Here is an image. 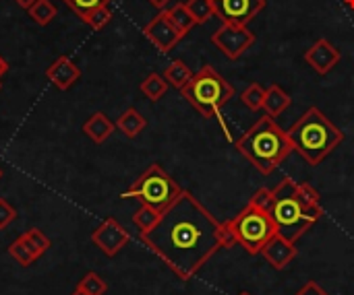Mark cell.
I'll return each mask as SVG.
<instances>
[{"instance_id": "6da1fadb", "label": "cell", "mask_w": 354, "mask_h": 295, "mask_svg": "<svg viewBox=\"0 0 354 295\" xmlns=\"http://www.w3.org/2000/svg\"><path fill=\"white\" fill-rule=\"evenodd\" d=\"M141 242L178 279L189 281L222 248L220 221L189 190H183L156 227L141 234Z\"/></svg>"}, {"instance_id": "7a4b0ae2", "label": "cell", "mask_w": 354, "mask_h": 295, "mask_svg": "<svg viewBox=\"0 0 354 295\" xmlns=\"http://www.w3.org/2000/svg\"><path fill=\"white\" fill-rule=\"evenodd\" d=\"M236 149L263 176H270L295 151L288 132L268 114L236 141Z\"/></svg>"}, {"instance_id": "3957f363", "label": "cell", "mask_w": 354, "mask_h": 295, "mask_svg": "<svg viewBox=\"0 0 354 295\" xmlns=\"http://www.w3.org/2000/svg\"><path fill=\"white\" fill-rule=\"evenodd\" d=\"M288 139L292 149L315 167L342 145L344 132L319 108L313 105L288 128Z\"/></svg>"}, {"instance_id": "277c9868", "label": "cell", "mask_w": 354, "mask_h": 295, "mask_svg": "<svg viewBox=\"0 0 354 295\" xmlns=\"http://www.w3.org/2000/svg\"><path fill=\"white\" fill-rule=\"evenodd\" d=\"M295 184H297L295 180L286 178L272 190L270 215L276 223L278 234L297 244V240L303 238L324 217V209L303 207L295 194Z\"/></svg>"}, {"instance_id": "5b68a950", "label": "cell", "mask_w": 354, "mask_h": 295, "mask_svg": "<svg viewBox=\"0 0 354 295\" xmlns=\"http://www.w3.org/2000/svg\"><path fill=\"white\" fill-rule=\"evenodd\" d=\"M180 93L203 118H214L232 99L234 89L214 66L205 64L193 72L191 81L180 89Z\"/></svg>"}, {"instance_id": "8992f818", "label": "cell", "mask_w": 354, "mask_h": 295, "mask_svg": "<svg viewBox=\"0 0 354 295\" xmlns=\"http://www.w3.org/2000/svg\"><path fill=\"white\" fill-rule=\"evenodd\" d=\"M180 194H183V188L178 186V182L172 176H168L160 163H151L120 194V199H135L141 205H147L156 209L158 213H164Z\"/></svg>"}, {"instance_id": "52a82bcc", "label": "cell", "mask_w": 354, "mask_h": 295, "mask_svg": "<svg viewBox=\"0 0 354 295\" xmlns=\"http://www.w3.org/2000/svg\"><path fill=\"white\" fill-rule=\"evenodd\" d=\"M230 223L236 232L239 246H243L251 256L261 254L263 246L278 234L270 211H263L253 205H247L236 217L230 219Z\"/></svg>"}, {"instance_id": "ba28073f", "label": "cell", "mask_w": 354, "mask_h": 295, "mask_svg": "<svg viewBox=\"0 0 354 295\" xmlns=\"http://www.w3.org/2000/svg\"><path fill=\"white\" fill-rule=\"evenodd\" d=\"M212 43L230 60H239L253 43L255 33L247 25H234V23H222L216 33L212 35Z\"/></svg>"}, {"instance_id": "9c48e42d", "label": "cell", "mask_w": 354, "mask_h": 295, "mask_svg": "<svg viewBox=\"0 0 354 295\" xmlns=\"http://www.w3.org/2000/svg\"><path fill=\"white\" fill-rule=\"evenodd\" d=\"M91 242L93 246H97L106 256H116L129 242H131V234L120 225L118 219L108 217L104 219L93 232H91Z\"/></svg>"}, {"instance_id": "30bf717a", "label": "cell", "mask_w": 354, "mask_h": 295, "mask_svg": "<svg viewBox=\"0 0 354 295\" xmlns=\"http://www.w3.org/2000/svg\"><path fill=\"white\" fill-rule=\"evenodd\" d=\"M266 6V0H214L216 17L222 23L249 25Z\"/></svg>"}, {"instance_id": "8fae6325", "label": "cell", "mask_w": 354, "mask_h": 295, "mask_svg": "<svg viewBox=\"0 0 354 295\" xmlns=\"http://www.w3.org/2000/svg\"><path fill=\"white\" fill-rule=\"evenodd\" d=\"M145 37L160 50V52H170L185 35L174 27V23L170 21V17L166 14V10L158 12L143 29Z\"/></svg>"}, {"instance_id": "7c38bea8", "label": "cell", "mask_w": 354, "mask_h": 295, "mask_svg": "<svg viewBox=\"0 0 354 295\" xmlns=\"http://www.w3.org/2000/svg\"><path fill=\"white\" fill-rule=\"evenodd\" d=\"M342 54L340 50L330 41V39H317L307 52H305V62L317 72V74H328L332 72L338 62H340Z\"/></svg>"}, {"instance_id": "4fadbf2b", "label": "cell", "mask_w": 354, "mask_h": 295, "mask_svg": "<svg viewBox=\"0 0 354 295\" xmlns=\"http://www.w3.org/2000/svg\"><path fill=\"white\" fill-rule=\"evenodd\" d=\"M263 258L268 261V265H272L276 271L286 269L295 258H297V244L286 240L284 236L276 234L261 250Z\"/></svg>"}, {"instance_id": "5bb4252c", "label": "cell", "mask_w": 354, "mask_h": 295, "mask_svg": "<svg viewBox=\"0 0 354 295\" xmlns=\"http://www.w3.org/2000/svg\"><path fill=\"white\" fill-rule=\"evenodd\" d=\"M46 77L54 83L56 89L66 91V89H71V87L81 79V68H79L68 56H60V58H56V60L48 66Z\"/></svg>"}, {"instance_id": "9a60e30c", "label": "cell", "mask_w": 354, "mask_h": 295, "mask_svg": "<svg viewBox=\"0 0 354 295\" xmlns=\"http://www.w3.org/2000/svg\"><path fill=\"white\" fill-rule=\"evenodd\" d=\"M114 122L104 114V112H95L89 116V120L83 124V132L93 141V143H104L112 132H114Z\"/></svg>"}, {"instance_id": "2e32d148", "label": "cell", "mask_w": 354, "mask_h": 295, "mask_svg": "<svg viewBox=\"0 0 354 295\" xmlns=\"http://www.w3.org/2000/svg\"><path fill=\"white\" fill-rule=\"evenodd\" d=\"M290 101H292V99H290V95H288L280 85H270V87H266L263 110H266V114H268V116H272V118L280 116L282 112H286V110H288Z\"/></svg>"}, {"instance_id": "e0dca14e", "label": "cell", "mask_w": 354, "mask_h": 295, "mask_svg": "<svg viewBox=\"0 0 354 295\" xmlns=\"http://www.w3.org/2000/svg\"><path fill=\"white\" fill-rule=\"evenodd\" d=\"M145 126H147L145 116H143L139 110H135V108L124 110V112L120 114V118L116 120V128H118L124 136H129V139L139 136V134L145 130Z\"/></svg>"}, {"instance_id": "ac0fdd59", "label": "cell", "mask_w": 354, "mask_h": 295, "mask_svg": "<svg viewBox=\"0 0 354 295\" xmlns=\"http://www.w3.org/2000/svg\"><path fill=\"white\" fill-rule=\"evenodd\" d=\"M191 77H193V70L183 60H172L164 70V79L168 81V85L176 89H183L191 81Z\"/></svg>"}, {"instance_id": "d6986e66", "label": "cell", "mask_w": 354, "mask_h": 295, "mask_svg": "<svg viewBox=\"0 0 354 295\" xmlns=\"http://www.w3.org/2000/svg\"><path fill=\"white\" fill-rule=\"evenodd\" d=\"M166 14L170 17V21L174 23V27H176L183 35H187V33L197 25L195 19L191 17V12H189V8H187L185 2H178V4H174V6L166 8Z\"/></svg>"}, {"instance_id": "ffe728a7", "label": "cell", "mask_w": 354, "mask_h": 295, "mask_svg": "<svg viewBox=\"0 0 354 295\" xmlns=\"http://www.w3.org/2000/svg\"><path fill=\"white\" fill-rule=\"evenodd\" d=\"M166 91H168V81L158 72L147 74L141 83V93L151 101H160L166 95Z\"/></svg>"}, {"instance_id": "44dd1931", "label": "cell", "mask_w": 354, "mask_h": 295, "mask_svg": "<svg viewBox=\"0 0 354 295\" xmlns=\"http://www.w3.org/2000/svg\"><path fill=\"white\" fill-rule=\"evenodd\" d=\"M21 238H23V242L33 250V254H35L37 258H39L41 254H46V252L52 248V242L48 240V236H46L41 230H37V227H31V230L23 232Z\"/></svg>"}, {"instance_id": "7402d4cb", "label": "cell", "mask_w": 354, "mask_h": 295, "mask_svg": "<svg viewBox=\"0 0 354 295\" xmlns=\"http://www.w3.org/2000/svg\"><path fill=\"white\" fill-rule=\"evenodd\" d=\"M160 217H162V213H158L156 209H151V207H147V205H141V207L135 211V215H133V223H135V227H137L141 234H145V232H149V230L156 227V223L160 221Z\"/></svg>"}, {"instance_id": "603a6c76", "label": "cell", "mask_w": 354, "mask_h": 295, "mask_svg": "<svg viewBox=\"0 0 354 295\" xmlns=\"http://www.w3.org/2000/svg\"><path fill=\"white\" fill-rule=\"evenodd\" d=\"M191 17L195 19L197 25L207 23L212 17H216V8H214V0H187L185 2Z\"/></svg>"}, {"instance_id": "cb8c5ba5", "label": "cell", "mask_w": 354, "mask_h": 295, "mask_svg": "<svg viewBox=\"0 0 354 295\" xmlns=\"http://www.w3.org/2000/svg\"><path fill=\"white\" fill-rule=\"evenodd\" d=\"M8 254H10V258L17 263V265H21V267H31L35 261H37V256L33 254V250L23 242V238L19 236L10 246H8Z\"/></svg>"}, {"instance_id": "d4e9b609", "label": "cell", "mask_w": 354, "mask_h": 295, "mask_svg": "<svg viewBox=\"0 0 354 295\" xmlns=\"http://www.w3.org/2000/svg\"><path fill=\"white\" fill-rule=\"evenodd\" d=\"M263 99H266V87H261L259 83H251V85L241 93V101H243L251 112L263 110Z\"/></svg>"}, {"instance_id": "484cf974", "label": "cell", "mask_w": 354, "mask_h": 295, "mask_svg": "<svg viewBox=\"0 0 354 295\" xmlns=\"http://www.w3.org/2000/svg\"><path fill=\"white\" fill-rule=\"evenodd\" d=\"M56 12H58V8L54 6L52 0H35V4L29 8V17L37 25H48L56 17Z\"/></svg>"}, {"instance_id": "4316f807", "label": "cell", "mask_w": 354, "mask_h": 295, "mask_svg": "<svg viewBox=\"0 0 354 295\" xmlns=\"http://www.w3.org/2000/svg\"><path fill=\"white\" fill-rule=\"evenodd\" d=\"M77 292L85 295H104L108 292V283L93 271H89L79 283H77Z\"/></svg>"}, {"instance_id": "83f0119b", "label": "cell", "mask_w": 354, "mask_h": 295, "mask_svg": "<svg viewBox=\"0 0 354 295\" xmlns=\"http://www.w3.org/2000/svg\"><path fill=\"white\" fill-rule=\"evenodd\" d=\"M295 194L299 199V203L307 209H317L319 205V192L309 184V182H297L295 184Z\"/></svg>"}, {"instance_id": "f1b7e54d", "label": "cell", "mask_w": 354, "mask_h": 295, "mask_svg": "<svg viewBox=\"0 0 354 295\" xmlns=\"http://www.w3.org/2000/svg\"><path fill=\"white\" fill-rule=\"evenodd\" d=\"M64 2L68 4V8H71L77 17H81V21H85L95 8L110 4L112 0H64Z\"/></svg>"}, {"instance_id": "f546056e", "label": "cell", "mask_w": 354, "mask_h": 295, "mask_svg": "<svg viewBox=\"0 0 354 295\" xmlns=\"http://www.w3.org/2000/svg\"><path fill=\"white\" fill-rule=\"evenodd\" d=\"M110 19H112V10H110V4H106V6L95 8V10L85 19V23H87L91 29L100 31V29H104V27L110 23Z\"/></svg>"}, {"instance_id": "4dcf8cb0", "label": "cell", "mask_w": 354, "mask_h": 295, "mask_svg": "<svg viewBox=\"0 0 354 295\" xmlns=\"http://www.w3.org/2000/svg\"><path fill=\"white\" fill-rule=\"evenodd\" d=\"M220 244H222V248H234V246H239V238H236V232H234L230 219L220 223Z\"/></svg>"}, {"instance_id": "1f68e13d", "label": "cell", "mask_w": 354, "mask_h": 295, "mask_svg": "<svg viewBox=\"0 0 354 295\" xmlns=\"http://www.w3.org/2000/svg\"><path fill=\"white\" fill-rule=\"evenodd\" d=\"M249 205L259 207L263 211H270L272 209V190L270 188H257L253 192V196L249 199Z\"/></svg>"}, {"instance_id": "d6a6232c", "label": "cell", "mask_w": 354, "mask_h": 295, "mask_svg": "<svg viewBox=\"0 0 354 295\" xmlns=\"http://www.w3.org/2000/svg\"><path fill=\"white\" fill-rule=\"evenodd\" d=\"M17 219V209L10 207L8 201L0 199V230H6Z\"/></svg>"}, {"instance_id": "836d02e7", "label": "cell", "mask_w": 354, "mask_h": 295, "mask_svg": "<svg viewBox=\"0 0 354 295\" xmlns=\"http://www.w3.org/2000/svg\"><path fill=\"white\" fill-rule=\"evenodd\" d=\"M295 295H330L319 283H315V281H309V283H305L299 292Z\"/></svg>"}, {"instance_id": "e575fe53", "label": "cell", "mask_w": 354, "mask_h": 295, "mask_svg": "<svg viewBox=\"0 0 354 295\" xmlns=\"http://www.w3.org/2000/svg\"><path fill=\"white\" fill-rule=\"evenodd\" d=\"M172 0H149V4H153L156 8H160V10H166V6L170 4Z\"/></svg>"}, {"instance_id": "d590c367", "label": "cell", "mask_w": 354, "mask_h": 295, "mask_svg": "<svg viewBox=\"0 0 354 295\" xmlns=\"http://www.w3.org/2000/svg\"><path fill=\"white\" fill-rule=\"evenodd\" d=\"M15 2H17V4H19L21 8H27V10H29V8H31L33 4H35V0H15Z\"/></svg>"}, {"instance_id": "8d00e7d4", "label": "cell", "mask_w": 354, "mask_h": 295, "mask_svg": "<svg viewBox=\"0 0 354 295\" xmlns=\"http://www.w3.org/2000/svg\"><path fill=\"white\" fill-rule=\"evenodd\" d=\"M6 72H8V62H6V60H4V58L0 56V79H2V77H4Z\"/></svg>"}, {"instance_id": "74e56055", "label": "cell", "mask_w": 354, "mask_h": 295, "mask_svg": "<svg viewBox=\"0 0 354 295\" xmlns=\"http://www.w3.org/2000/svg\"><path fill=\"white\" fill-rule=\"evenodd\" d=\"M73 295H85V294H81V292H77V289H75V294Z\"/></svg>"}, {"instance_id": "f35d334b", "label": "cell", "mask_w": 354, "mask_h": 295, "mask_svg": "<svg viewBox=\"0 0 354 295\" xmlns=\"http://www.w3.org/2000/svg\"><path fill=\"white\" fill-rule=\"evenodd\" d=\"M239 295H251V294H249V292H241V294H239Z\"/></svg>"}, {"instance_id": "ab89813d", "label": "cell", "mask_w": 354, "mask_h": 295, "mask_svg": "<svg viewBox=\"0 0 354 295\" xmlns=\"http://www.w3.org/2000/svg\"><path fill=\"white\" fill-rule=\"evenodd\" d=\"M0 178H2V170H0Z\"/></svg>"}]
</instances>
